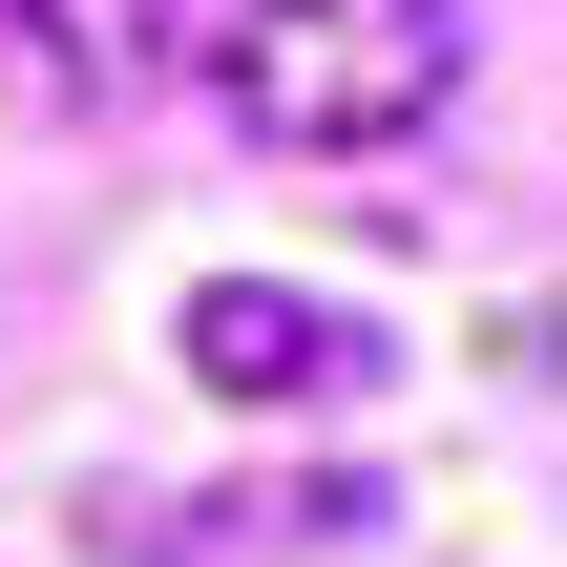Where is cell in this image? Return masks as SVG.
I'll return each instance as SVG.
<instances>
[{"label": "cell", "mask_w": 567, "mask_h": 567, "mask_svg": "<svg viewBox=\"0 0 567 567\" xmlns=\"http://www.w3.org/2000/svg\"><path fill=\"white\" fill-rule=\"evenodd\" d=\"M231 105H252V147L358 168L463 105V0H231Z\"/></svg>", "instance_id": "cell-1"}, {"label": "cell", "mask_w": 567, "mask_h": 567, "mask_svg": "<svg viewBox=\"0 0 567 567\" xmlns=\"http://www.w3.org/2000/svg\"><path fill=\"white\" fill-rule=\"evenodd\" d=\"M168 337H189V379H210L231 421H337V400L400 379V337H379L358 295H295V274H210Z\"/></svg>", "instance_id": "cell-2"}, {"label": "cell", "mask_w": 567, "mask_h": 567, "mask_svg": "<svg viewBox=\"0 0 567 567\" xmlns=\"http://www.w3.org/2000/svg\"><path fill=\"white\" fill-rule=\"evenodd\" d=\"M126 63H147L126 0H0V126H84Z\"/></svg>", "instance_id": "cell-3"}]
</instances>
